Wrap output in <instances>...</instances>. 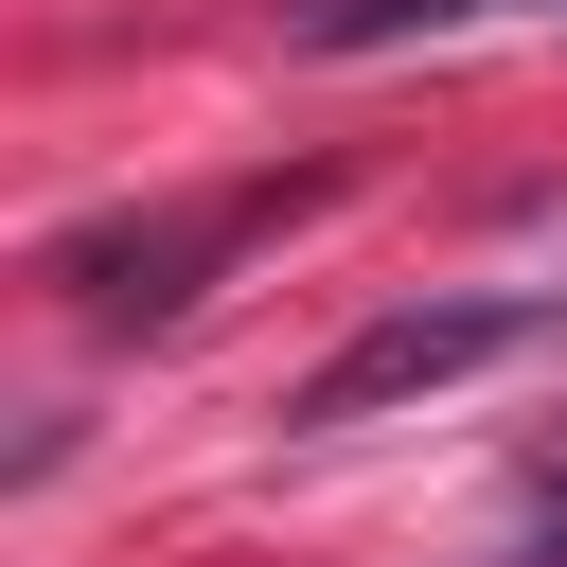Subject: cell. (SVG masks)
<instances>
[{
  "instance_id": "cell-1",
  "label": "cell",
  "mask_w": 567,
  "mask_h": 567,
  "mask_svg": "<svg viewBox=\"0 0 567 567\" xmlns=\"http://www.w3.org/2000/svg\"><path fill=\"white\" fill-rule=\"evenodd\" d=\"M301 195H319V177H230V195H177V213H106V230H71V248H53V284H71V319L159 337V319H195V301H213V266H230V248H266Z\"/></svg>"
},
{
  "instance_id": "cell-2",
  "label": "cell",
  "mask_w": 567,
  "mask_h": 567,
  "mask_svg": "<svg viewBox=\"0 0 567 567\" xmlns=\"http://www.w3.org/2000/svg\"><path fill=\"white\" fill-rule=\"evenodd\" d=\"M532 337H549V301H532V284L390 301V319H354V337L284 390V425H390V408H425V390H461V372H496V354H532Z\"/></svg>"
}]
</instances>
